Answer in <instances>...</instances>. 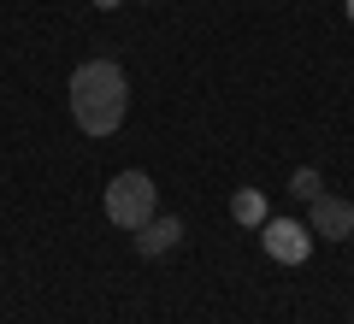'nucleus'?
<instances>
[{"label":"nucleus","mask_w":354,"mask_h":324,"mask_svg":"<svg viewBox=\"0 0 354 324\" xmlns=\"http://www.w3.org/2000/svg\"><path fill=\"white\" fill-rule=\"evenodd\" d=\"M88 6H101V12H113V6H124V0H88Z\"/></svg>","instance_id":"nucleus-8"},{"label":"nucleus","mask_w":354,"mask_h":324,"mask_svg":"<svg viewBox=\"0 0 354 324\" xmlns=\"http://www.w3.org/2000/svg\"><path fill=\"white\" fill-rule=\"evenodd\" d=\"M230 218L248 225V230H260L266 225V195L260 189H236V195H230Z\"/></svg>","instance_id":"nucleus-6"},{"label":"nucleus","mask_w":354,"mask_h":324,"mask_svg":"<svg viewBox=\"0 0 354 324\" xmlns=\"http://www.w3.org/2000/svg\"><path fill=\"white\" fill-rule=\"evenodd\" d=\"M177 242H183V218H160V212H153L148 225L136 230V254L142 260H160V254H171Z\"/></svg>","instance_id":"nucleus-5"},{"label":"nucleus","mask_w":354,"mask_h":324,"mask_svg":"<svg viewBox=\"0 0 354 324\" xmlns=\"http://www.w3.org/2000/svg\"><path fill=\"white\" fill-rule=\"evenodd\" d=\"M307 230H313L319 242H348L354 236V200H342V195H319V200H307Z\"/></svg>","instance_id":"nucleus-4"},{"label":"nucleus","mask_w":354,"mask_h":324,"mask_svg":"<svg viewBox=\"0 0 354 324\" xmlns=\"http://www.w3.org/2000/svg\"><path fill=\"white\" fill-rule=\"evenodd\" d=\"M290 195H295V200H319V195H325V177H319L313 165H301V171L290 177Z\"/></svg>","instance_id":"nucleus-7"},{"label":"nucleus","mask_w":354,"mask_h":324,"mask_svg":"<svg viewBox=\"0 0 354 324\" xmlns=\"http://www.w3.org/2000/svg\"><path fill=\"white\" fill-rule=\"evenodd\" d=\"M260 242H266V254L278 265H307V254H313V230H307L301 218H266Z\"/></svg>","instance_id":"nucleus-3"},{"label":"nucleus","mask_w":354,"mask_h":324,"mask_svg":"<svg viewBox=\"0 0 354 324\" xmlns=\"http://www.w3.org/2000/svg\"><path fill=\"white\" fill-rule=\"evenodd\" d=\"M130 113V77L118 59H83L71 71V118L83 136H113Z\"/></svg>","instance_id":"nucleus-1"},{"label":"nucleus","mask_w":354,"mask_h":324,"mask_svg":"<svg viewBox=\"0 0 354 324\" xmlns=\"http://www.w3.org/2000/svg\"><path fill=\"white\" fill-rule=\"evenodd\" d=\"M153 212H160V189H153L148 171H118L113 183H106V218H113L118 230H130V236H136Z\"/></svg>","instance_id":"nucleus-2"},{"label":"nucleus","mask_w":354,"mask_h":324,"mask_svg":"<svg viewBox=\"0 0 354 324\" xmlns=\"http://www.w3.org/2000/svg\"><path fill=\"white\" fill-rule=\"evenodd\" d=\"M342 12H348V24H354V0H342Z\"/></svg>","instance_id":"nucleus-9"}]
</instances>
